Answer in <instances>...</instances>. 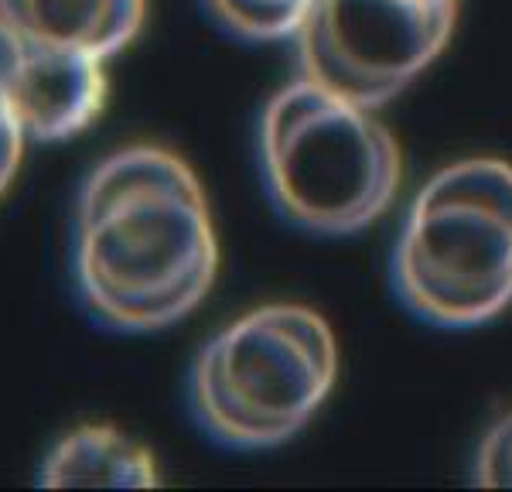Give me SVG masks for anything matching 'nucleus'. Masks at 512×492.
<instances>
[{"mask_svg": "<svg viewBox=\"0 0 512 492\" xmlns=\"http://www.w3.org/2000/svg\"><path fill=\"white\" fill-rule=\"evenodd\" d=\"M82 308L113 332H161L202 305L219 274L205 188L164 147H123L86 175L72 219Z\"/></svg>", "mask_w": 512, "mask_h": 492, "instance_id": "f257e3e1", "label": "nucleus"}, {"mask_svg": "<svg viewBox=\"0 0 512 492\" xmlns=\"http://www.w3.org/2000/svg\"><path fill=\"white\" fill-rule=\"evenodd\" d=\"M260 171L280 216L318 236L373 226L403 182L390 127L369 106L304 76L263 110Z\"/></svg>", "mask_w": 512, "mask_h": 492, "instance_id": "f03ea898", "label": "nucleus"}, {"mask_svg": "<svg viewBox=\"0 0 512 492\" xmlns=\"http://www.w3.org/2000/svg\"><path fill=\"white\" fill-rule=\"evenodd\" d=\"M393 287L441 328L485 325L512 305L509 161H454L420 188L393 250Z\"/></svg>", "mask_w": 512, "mask_h": 492, "instance_id": "7ed1b4c3", "label": "nucleus"}, {"mask_svg": "<svg viewBox=\"0 0 512 492\" xmlns=\"http://www.w3.org/2000/svg\"><path fill=\"white\" fill-rule=\"evenodd\" d=\"M335 380L332 325L308 305H263L198 349L188 397L212 441L263 451L308 428Z\"/></svg>", "mask_w": 512, "mask_h": 492, "instance_id": "20e7f679", "label": "nucleus"}, {"mask_svg": "<svg viewBox=\"0 0 512 492\" xmlns=\"http://www.w3.org/2000/svg\"><path fill=\"white\" fill-rule=\"evenodd\" d=\"M458 0H315L294 35L301 76L379 110L451 41Z\"/></svg>", "mask_w": 512, "mask_h": 492, "instance_id": "39448f33", "label": "nucleus"}, {"mask_svg": "<svg viewBox=\"0 0 512 492\" xmlns=\"http://www.w3.org/2000/svg\"><path fill=\"white\" fill-rule=\"evenodd\" d=\"M103 59L69 48L21 41L11 82V110L28 141H65L93 123L106 106Z\"/></svg>", "mask_w": 512, "mask_h": 492, "instance_id": "423d86ee", "label": "nucleus"}, {"mask_svg": "<svg viewBox=\"0 0 512 492\" xmlns=\"http://www.w3.org/2000/svg\"><path fill=\"white\" fill-rule=\"evenodd\" d=\"M147 18V0H0V21L21 41L113 59Z\"/></svg>", "mask_w": 512, "mask_h": 492, "instance_id": "0eeeda50", "label": "nucleus"}, {"mask_svg": "<svg viewBox=\"0 0 512 492\" xmlns=\"http://www.w3.org/2000/svg\"><path fill=\"white\" fill-rule=\"evenodd\" d=\"M154 455L110 424H82L45 455L38 486L45 489H151Z\"/></svg>", "mask_w": 512, "mask_h": 492, "instance_id": "6e6552de", "label": "nucleus"}, {"mask_svg": "<svg viewBox=\"0 0 512 492\" xmlns=\"http://www.w3.org/2000/svg\"><path fill=\"white\" fill-rule=\"evenodd\" d=\"M229 35L243 41L294 38L315 0H202Z\"/></svg>", "mask_w": 512, "mask_h": 492, "instance_id": "1a4fd4ad", "label": "nucleus"}, {"mask_svg": "<svg viewBox=\"0 0 512 492\" xmlns=\"http://www.w3.org/2000/svg\"><path fill=\"white\" fill-rule=\"evenodd\" d=\"M475 482L485 489H512V414L485 434L475 458Z\"/></svg>", "mask_w": 512, "mask_h": 492, "instance_id": "9d476101", "label": "nucleus"}, {"mask_svg": "<svg viewBox=\"0 0 512 492\" xmlns=\"http://www.w3.org/2000/svg\"><path fill=\"white\" fill-rule=\"evenodd\" d=\"M18 59H21V38L0 21V123H11L14 110H11V82L14 72H18ZM18 123V120H14Z\"/></svg>", "mask_w": 512, "mask_h": 492, "instance_id": "9b49d317", "label": "nucleus"}, {"mask_svg": "<svg viewBox=\"0 0 512 492\" xmlns=\"http://www.w3.org/2000/svg\"><path fill=\"white\" fill-rule=\"evenodd\" d=\"M24 130L21 123H0V195L4 188L11 185V178L18 175V164H21V154H24Z\"/></svg>", "mask_w": 512, "mask_h": 492, "instance_id": "f8f14e48", "label": "nucleus"}, {"mask_svg": "<svg viewBox=\"0 0 512 492\" xmlns=\"http://www.w3.org/2000/svg\"><path fill=\"white\" fill-rule=\"evenodd\" d=\"M424 4H441V0H424Z\"/></svg>", "mask_w": 512, "mask_h": 492, "instance_id": "ddd939ff", "label": "nucleus"}]
</instances>
